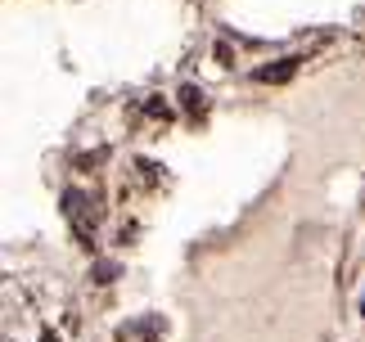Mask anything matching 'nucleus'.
Listing matches in <instances>:
<instances>
[{
  "instance_id": "obj_2",
  "label": "nucleus",
  "mask_w": 365,
  "mask_h": 342,
  "mask_svg": "<svg viewBox=\"0 0 365 342\" xmlns=\"http://www.w3.org/2000/svg\"><path fill=\"white\" fill-rule=\"evenodd\" d=\"M298 73V59H284V64H266V68H257V81L262 86H279V81H289V77Z\"/></svg>"
},
{
  "instance_id": "obj_5",
  "label": "nucleus",
  "mask_w": 365,
  "mask_h": 342,
  "mask_svg": "<svg viewBox=\"0 0 365 342\" xmlns=\"http://www.w3.org/2000/svg\"><path fill=\"white\" fill-rule=\"evenodd\" d=\"M41 342H59V338H54V333H41Z\"/></svg>"
},
{
  "instance_id": "obj_3",
  "label": "nucleus",
  "mask_w": 365,
  "mask_h": 342,
  "mask_svg": "<svg viewBox=\"0 0 365 342\" xmlns=\"http://www.w3.org/2000/svg\"><path fill=\"white\" fill-rule=\"evenodd\" d=\"M181 104L190 108V113H194V108H203V90H199V86H185V90H181Z\"/></svg>"
},
{
  "instance_id": "obj_4",
  "label": "nucleus",
  "mask_w": 365,
  "mask_h": 342,
  "mask_svg": "<svg viewBox=\"0 0 365 342\" xmlns=\"http://www.w3.org/2000/svg\"><path fill=\"white\" fill-rule=\"evenodd\" d=\"M113 275H118V266H113V261H99V266H95V279H99V284H108Z\"/></svg>"
},
{
  "instance_id": "obj_1",
  "label": "nucleus",
  "mask_w": 365,
  "mask_h": 342,
  "mask_svg": "<svg viewBox=\"0 0 365 342\" xmlns=\"http://www.w3.org/2000/svg\"><path fill=\"white\" fill-rule=\"evenodd\" d=\"M64 216L77 225V235H90V225H95V207H90L77 189H68V194H64Z\"/></svg>"
}]
</instances>
